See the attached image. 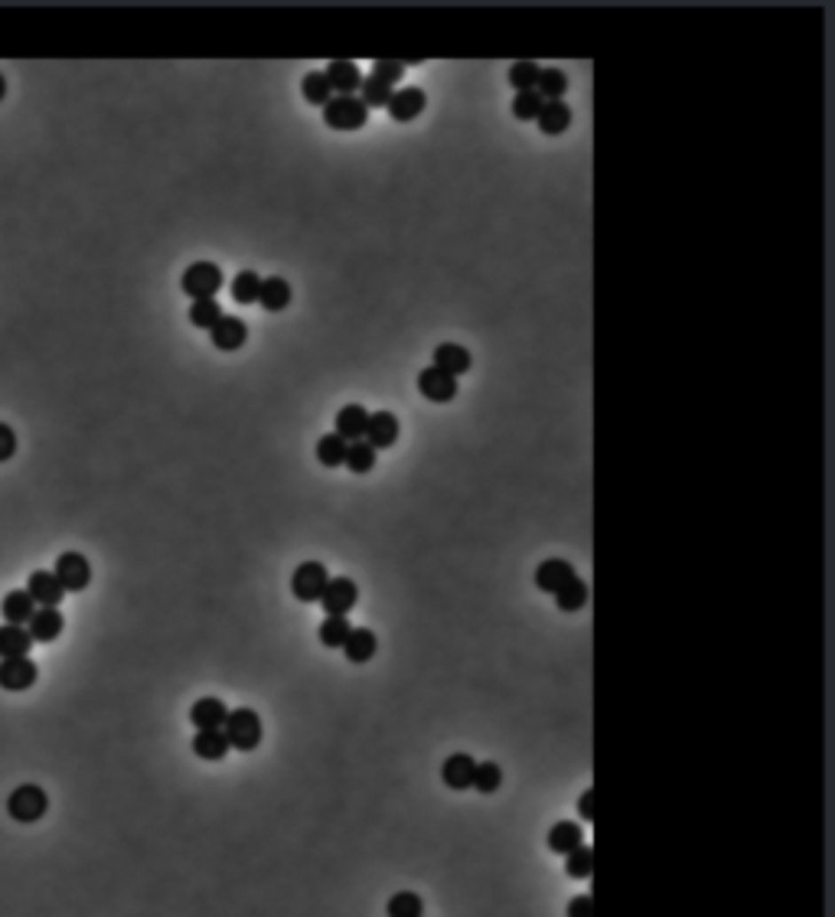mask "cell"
Here are the masks:
<instances>
[{
  "mask_svg": "<svg viewBox=\"0 0 835 917\" xmlns=\"http://www.w3.org/2000/svg\"><path fill=\"white\" fill-rule=\"evenodd\" d=\"M222 735H225L229 747L248 755V751H255V747L262 745V735H264L262 718H258L255 708H235V712L229 708V718H225V725H222Z\"/></svg>",
  "mask_w": 835,
  "mask_h": 917,
  "instance_id": "cell-1",
  "label": "cell"
},
{
  "mask_svg": "<svg viewBox=\"0 0 835 917\" xmlns=\"http://www.w3.org/2000/svg\"><path fill=\"white\" fill-rule=\"evenodd\" d=\"M369 122V108L356 95H333L323 105V124L333 131H359Z\"/></svg>",
  "mask_w": 835,
  "mask_h": 917,
  "instance_id": "cell-2",
  "label": "cell"
},
{
  "mask_svg": "<svg viewBox=\"0 0 835 917\" xmlns=\"http://www.w3.org/2000/svg\"><path fill=\"white\" fill-rule=\"evenodd\" d=\"M46 810H50V796L36 784H23L7 796V813L17 823H36V819L46 817Z\"/></svg>",
  "mask_w": 835,
  "mask_h": 917,
  "instance_id": "cell-3",
  "label": "cell"
},
{
  "mask_svg": "<svg viewBox=\"0 0 835 917\" xmlns=\"http://www.w3.org/2000/svg\"><path fill=\"white\" fill-rule=\"evenodd\" d=\"M222 268L216 262H193L180 278L183 294H190L193 301H206V297H216V291L222 288Z\"/></svg>",
  "mask_w": 835,
  "mask_h": 917,
  "instance_id": "cell-4",
  "label": "cell"
},
{
  "mask_svg": "<svg viewBox=\"0 0 835 917\" xmlns=\"http://www.w3.org/2000/svg\"><path fill=\"white\" fill-rule=\"evenodd\" d=\"M327 581H330L327 565H323V562H301L297 568H294L291 591H294V597H297V601H307V605H313V601H320Z\"/></svg>",
  "mask_w": 835,
  "mask_h": 917,
  "instance_id": "cell-5",
  "label": "cell"
},
{
  "mask_svg": "<svg viewBox=\"0 0 835 917\" xmlns=\"http://www.w3.org/2000/svg\"><path fill=\"white\" fill-rule=\"evenodd\" d=\"M52 575L59 578L62 591H85L91 585V565L82 552H62Z\"/></svg>",
  "mask_w": 835,
  "mask_h": 917,
  "instance_id": "cell-6",
  "label": "cell"
},
{
  "mask_svg": "<svg viewBox=\"0 0 835 917\" xmlns=\"http://www.w3.org/2000/svg\"><path fill=\"white\" fill-rule=\"evenodd\" d=\"M359 601V588L352 578H330L320 595V605L327 617H350V611Z\"/></svg>",
  "mask_w": 835,
  "mask_h": 917,
  "instance_id": "cell-7",
  "label": "cell"
},
{
  "mask_svg": "<svg viewBox=\"0 0 835 917\" xmlns=\"http://www.w3.org/2000/svg\"><path fill=\"white\" fill-rule=\"evenodd\" d=\"M36 676H40V669L30 656L0 660V689H7V692H27L36 683Z\"/></svg>",
  "mask_w": 835,
  "mask_h": 917,
  "instance_id": "cell-8",
  "label": "cell"
},
{
  "mask_svg": "<svg viewBox=\"0 0 835 917\" xmlns=\"http://www.w3.org/2000/svg\"><path fill=\"white\" fill-rule=\"evenodd\" d=\"M418 389H421V395L428 402H437V405L457 399V379L447 375L444 369H437V366H428V369L418 373Z\"/></svg>",
  "mask_w": 835,
  "mask_h": 917,
  "instance_id": "cell-9",
  "label": "cell"
},
{
  "mask_svg": "<svg viewBox=\"0 0 835 917\" xmlns=\"http://www.w3.org/2000/svg\"><path fill=\"white\" fill-rule=\"evenodd\" d=\"M62 630H66V617L59 614V607H36L27 621V634L33 636V644H52L59 640Z\"/></svg>",
  "mask_w": 835,
  "mask_h": 917,
  "instance_id": "cell-10",
  "label": "cell"
},
{
  "mask_svg": "<svg viewBox=\"0 0 835 917\" xmlns=\"http://www.w3.org/2000/svg\"><path fill=\"white\" fill-rule=\"evenodd\" d=\"M385 108L392 115V122H402V124L414 122V118L428 108V95H424V89H418V85H408V89L392 91V99H389Z\"/></svg>",
  "mask_w": 835,
  "mask_h": 917,
  "instance_id": "cell-11",
  "label": "cell"
},
{
  "mask_svg": "<svg viewBox=\"0 0 835 917\" xmlns=\"http://www.w3.org/2000/svg\"><path fill=\"white\" fill-rule=\"evenodd\" d=\"M212 336V346L222 350V353H235V350H242L245 343H248V323L242 317H222L216 327L209 330Z\"/></svg>",
  "mask_w": 835,
  "mask_h": 917,
  "instance_id": "cell-12",
  "label": "cell"
},
{
  "mask_svg": "<svg viewBox=\"0 0 835 917\" xmlns=\"http://www.w3.org/2000/svg\"><path fill=\"white\" fill-rule=\"evenodd\" d=\"M327 82H330L333 95H356L359 91V82H363V69L359 62L352 59H333L327 69H323Z\"/></svg>",
  "mask_w": 835,
  "mask_h": 917,
  "instance_id": "cell-13",
  "label": "cell"
},
{
  "mask_svg": "<svg viewBox=\"0 0 835 917\" xmlns=\"http://www.w3.org/2000/svg\"><path fill=\"white\" fill-rule=\"evenodd\" d=\"M27 595L33 597V605L56 607V605H62L66 591H62L59 578L52 575V572H43V568H36V572L27 578Z\"/></svg>",
  "mask_w": 835,
  "mask_h": 917,
  "instance_id": "cell-14",
  "label": "cell"
},
{
  "mask_svg": "<svg viewBox=\"0 0 835 917\" xmlns=\"http://www.w3.org/2000/svg\"><path fill=\"white\" fill-rule=\"evenodd\" d=\"M398 431H402V424L395 418L392 412H369V424H366V438L375 447V451H382V447H392L398 441Z\"/></svg>",
  "mask_w": 835,
  "mask_h": 917,
  "instance_id": "cell-15",
  "label": "cell"
},
{
  "mask_svg": "<svg viewBox=\"0 0 835 917\" xmlns=\"http://www.w3.org/2000/svg\"><path fill=\"white\" fill-rule=\"evenodd\" d=\"M431 360L434 363L431 366H437V369H444L447 375H463V373H470V366H473V360H470V350L467 346H461V343H437L434 346V353H431Z\"/></svg>",
  "mask_w": 835,
  "mask_h": 917,
  "instance_id": "cell-16",
  "label": "cell"
},
{
  "mask_svg": "<svg viewBox=\"0 0 835 917\" xmlns=\"http://www.w3.org/2000/svg\"><path fill=\"white\" fill-rule=\"evenodd\" d=\"M229 718V706L216 696H202L193 702L190 708V722L196 725V731H209V728H222Z\"/></svg>",
  "mask_w": 835,
  "mask_h": 917,
  "instance_id": "cell-17",
  "label": "cell"
},
{
  "mask_svg": "<svg viewBox=\"0 0 835 917\" xmlns=\"http://www.w3.org/2000/svg\"><path fill=\"white\" fill-rule=\"evenodd\" d=\"M574 578V568L571 562H564V558H545L539 568H535V588L545 591V595H555L564 581H571Z\"/></svg>",
  "mask_w": 835,
  "mask_h": 917,
  "instance_id": "cell-18",
  "label": "cell"
},
{
  "mask_svg": "<svg viewBox=\"0 0 835 917\" xmlns=\"http://www.w3.org/2000/svg\"><path fill=\"white\" fill-rule=\"evenodd\" d=\"M366 424H369V412H366L363 405H343L340 412H336V434H340L343 441H363L366 438Z\"/></svg>",
  "mask_w": 835,
  "mask_h": 917,
  "instance_id": "cell-19",
  "label": "cell"
},
{
  "mask_svg": "<svg viewBox=\"0 0 835 917\" xmlns=\"http://www.w3.org/2000/svg\"><path fill=\"white\" fill-rule=\"evenodd\" d=\"M473 767H477V761H473L470 755H463V751L451 755L447 761H444V767H441L444 784L451 787V790H470V784H473Z\"/></svg>",
  "mask_w": 835,
  "mask_h": 917,
  "instance_id": "cell-20",
  "label": "cell"
},
{
  "mask_svg": "<svg viewBox=\"0 0 835 917\" xmlns=\"http://www.w3.org/2000/svg\"><path fill=\"white\" fill-rule=\"evenodd\" d=\"M291 297H294V291H291V284H288V278H281V274L262 278V291H258V304H262L264 311H272V313L284 311V307L291 304Z\"/></svg>",
  "mask_w": 835,
  "mask_h": 917,
  "instance_id": "cell-21",
  "label": "cell"
},
{
  "mask_svg": "<svg viewBox=\"0 0 835 917\" xmlns=\"http://www.w3.org/2000/svg\"><path fill=\"white\" fill-rule=\"evenodd\" d=\"M375 646H379V640H375V634L369 627H352L346 644H343V653H346L350 663H369L375 656Z\"/></svg>",
  "mask_w": 835,
  "mask_h": 917,
  "instance_id": "cell-22",
  "label": "cell"
},
{
  "mask_svg": "<svg viewBox=\"0 0 835 917\" xmlns=\"http://www.w3.org/2000/svg\"><path fill=\"white\" fill-rule=\"evenodd\" d=\"M33 611H36V605H33V597L27 595V588H23V591H7L4 601H0V614H4V621L11 627H23L33 617Z\"/></svg>",
  "mask_w": 835,
  "mask_h": 917,
  "instance_id": "cell-23",
  "label": "cell"
},
{
  "mask_svg": "<svg viewBox=\"0 0 835 917\" xmlns=\"http://www.w3.org/2000/svg\"><path fill=\"white\" fill-rule=\"evenodd\" d=\"M578 846H584V829L578 826V823L562 819V823H555V826L548 829V849H552V852L568 856V852H574Z\"/></svg>",
  "mask_w": 835,
  "mask_h": 917,
  "instance_id": "cell-24",
  "label": "cell"
},
{
  "mask_svg": "<svg viewBox=\"0 0 835 917\" xmlns=\"http://www.w3.org/2000/svg\"><path fill=\"white\" fill-rule=\"evenodd\" d=\"M232 747L222 735V728H209V731H200L193 738V755L202 757V761H225Z\"/></svg>",
  "mask_w": 835,
  "mask_h": 917,
  "instance_id": "cell-25",
  "label": "cell"
},
{
  "mask_svg": "<svg viewBox=\"0 0 835 917\" xmlns=\"http://www.w3.org/2000/svg\"><path fill=\"white\" fill-rule=\"evenodd\" d=\"M33 650V636L27 634V627H0V660H11V656H30Z\"/></svg>",
  "mask_w": 835,
  "mask_h": 917,
  "instance_id": "cell-26",
  "label": "cell"
},
{
  "mask_svg": "<svg viewBox=\"0 0 835 917\" xmlns=\"http://www.w3.org/2000/svg\"><path fill=\"white\" fill-rule=\"evenodd\" d=\"M535 122L545 134H562L571 124V108H568V101H545Z\"/></svg>",
  "mask_w": 835,
  "mask_h": 917,
  "instance_id": "cell-27",
  "label": "cell"
},
{
  "mask_svg": "<svg viewBox=\"0 0 835 917\" xmlns=\"http://www.w3.org/2000/svg\"><path fill=\"white\" fill-rule=\"evenodd\" d=\"M535 91L542 95V101H564V91H568V75L558 66H542V75H539V85Z\"/></svg>",
  "mask_w": 835,
  "mask_h": 917,
  "instance_id": "cell-28",
  "label": "cell"
},
{
  "mask_svg": "<svg viewBox=\"0 0 835 917\" xmlns=\"http://www.w3.org/2000/svg\"><path fill=\"white\" fill-rule=\"evenodd\" d=\"M555 605L562 607L564 614H574V611H581L587 605V585H584L581 578L574 575L571 581H564L558 591H555Z\"/></svg>",
  "mask_w": 835,
  "mask_h": 917,
  "instance_id": "cell-29",
  "label": "cell"
},
{
  "mask_svg": "<svg viewBox=\"0 0 835 917\" xmlns=\"http://www.w3.org/2000/svg\"><path fill=\"white\" fill-rule=\"evenodd\" d=\"M258 291H262V274L245 268L232 278V297L235 304H258Z\"/></svg>",
  "mask_w": 835,
  "mask_h": 917,
  "instance_id": "cell-30",
  "label": "cell"
},
{
  "mask_svg": "<svg viewBox=\"0 0 835 917\" xmlns=\"http://www.w3.org/2000/svg\"><path fill=\"white\" fill-rule=\"evenodd\" d=\"M375 447L369 441H350L346 444V461L343 464L350 467L352 474H369L375 467Z\"/></svg>",
  "mask_w": 835,
  "mask_h": 917,
  "instance_id": "cell-31",
  "label": "cell"
},
{
  "mask_svg": "<svg viewBox=\"0 0 835 917\" xmlns=\"http://www.w3.org/2000/svg\"><path fill=\"white\" fill-rule=\"evenodd\" d=\"M186 317H190L193 327H200V330H212V327H216V323L225 317V311L219 307V301H216V297H206V301H193L190 304V313H186Z\"/></svg>",
  "mask_w": 835,
  "mask_h": 917,
  "instance_id": "cell-32",
  "label": "cell"
},
{
  "mask_svg": "<svg viewBox=\"0 0 835 917\" xmlns=\"http://www.w3.org/2000/svg\"><path fill=\"white\" fill-rule=\"evenodd\" d=\"M301 95H303V101H311V105H320L323 108V105L333 99V89H330V82H327L323 72L311 69L301 79Z\"/></svg>",
  "mask_w": 835,
  "mask_h": 917,
  "instance_id": "cell-33",
  "label": "cell"
},
{
  "mask_svg": "<svg viewBox=\"0 0 835 917\" xmlns=\"http://www.w3.org/2000/svg\"><path fill=\"white\" fill-rule=\"evenodd\" d=\"M539 75H542V66L535 59H519L509 66V85L516 91H532L539 85Z\"/></svg>",
  "mask_w": 835,
  "mask_h": 917,
  "instance_id": "cell-34",
  "label": "cell"
},
{
  "mask_svg": "<svg viewBox=\"0 0 835 917\" xmlns=\"http://www.w3.org/2000/svg\"><path fill=\"white\" fill-rule=\"evenodd\" d=\"M317 461H320L323 467H340L343 461H346V441H343L340 434L330 431L317 441Z\"/></svg>",
  "mask_w": 835,
  "mask_h": 917,
  "instance_id": "cell-35",
  "label": "cell"
},
{
  "mask_svg": "<svg viewBox=\"0 0 835 917\" xmlns=\"http://www.w3.org/2000/svg\"><path fill=\"white\" fill-rule=\"evenodd\" d=\"M350 630H352V624H350V617H327L320 624V644L323 646H330V650H340L343 644H346V636H350Z\"/></svg>",
  "mask_w": 835,
  "mask_h": 917,
  "instance_id": "cell-36",
  "label": "cell"
},
{
  "mask_svg": "<svg viewBox=\"0 0 835 917\" xmlns=\"http://www.w3.org/2000/svg\"><path fill=\"white\" fill-rule=\"evenodd\" d=\"M389 99H392V89H389L385 82L373 79V75H366V79L359 82V101H363L366 108H385Z\"/></svg>",
  "mask_w": 835,
  "mask_h": 917,
  "instance_id": "cell-37",
  "label": "cell"
},
{
  "mask_svg": "<svg viewBox=\"0 0 835 917\" xmlns=\"http://www.w3.org/2000/svg\"><path fill=\"white\" fill-rule=\"evenodd\" d=\"M385 914L389 917H421L424 914V901L414 891H398L392 895L389 907H385Z\"/></svg>",
  "mask_w": 835,
  "mask_h": 917,
  "instance_id": "cell-38",
  "label": "cell"
},
{
  "mask_svg": "<svg viewBox=\"0 0 835 917\" xmlns=\"http://www.w3.org/2000/svg\"><path fill=\"white\" fill-rule=\"evenodd\" d=\"M564 875L568 878H591L594 875V852L587 846H578L564 856Z\"/></svg>",
  "mask_w": 835,
  "mask_h": 917,
  "instance_id": "cell-39",
  "label": "cell"
},
{
  "mask_svg": "<svg viewBox=\"0 0 835 917\" xmlns=\"http://www.w3.org/2000/svg\"><path fill=\"white\" fill-rule=\"evenodd\" d=\"M503 784V771L500 764L493 761H484V764L473 767V790H480V794H496V787Z\"/></svg>",
  "mask_w": 835,
  "mask_h": 917,
  "instance_id": "cell-40",
  "label": "cell"
},
{
  "mask_svg": "<svg viewBox=\"0 0 835 917\" xmlns=\"http://www.w3.org/2000/svg\"><path fill=\"white\" fill-rule=\"evenodd\" d=\"M542 95L539 91H516V99H513V118H519V122H535L539 118V111H542Z\"/></svg>",
  "mask_w": 835,
  "mask_h": 917,
  "instance_id": "cell-41",
  "label": "cell"
},
{
  "mask_svg": "<svg viewBox=\"0 0 835 917\" xmlns=\"http://www.w3.org/2000/svg\"><path fill=\"white\" fill-rule=\"evenodd\" d=\"M373 79H379V82H385L389 89H392L395 82H402V75H405V62L402 59H375L373 62V72H369Z\"/></svg>",
  "mask_w": 835,
  "mask_h": 917,
  "instance_id": "cell-42",
  "label": "cell"
},
{
  "mask_svg": "<svg viewBox=\"0 0 835 917\" xmlns=\"http://www.w3.org/2000/svg\"><path fill=\"white\" fill-rule=\"evenodd\" d=\"M13 454H17V434L7 422H0V464L11 461Z\"/></svg>",
  "mask_w": 835,
  "mask_h": 917,
  "instance_id": "cell-43",
  "label": "cell"
},
{
  "mask_svg": "<svg viewBox=\"0 0 835 917\" xmlns=\"http://www.w3.org/2000/svg\"><path fill=\"white\" fill-rule=\"evenodd\" d=\"M568 917H594V901L591 895H578L568 905Z\"/></svg>",
  "mask_w": 835,
  "mask_h": 917,
  "instance_id": "cell-44",
  "label": "cell"
},
{
  "mask_svg": "<svg viewBox=\"0 0 835 917\" xmlns=\"http://www.w3.org/2000/svg\"><path fill=\"white\" fill-rule=\"evenodd\" d=\"M578 810H581V819H587L591 823L594 819V794L587 790V794H581V800H578Z\"/></svg>",
  "mask_w": 835,
  "mask_h": 917,
  "instance_id": "cell-45",
  "label": "cell"
},
{
  "mask_svg": "<svg viewBox=\"0 0 835 917\" xmlns=\"http://www.w3.org/2000/svg\"><path fill=\"white\" fill-rule=\"evenodd\" d=\"M4 95H7V79L0 75V101H4Z\"/></svg>",
  "mask_w": 835,
  "mask_h": 917,
  "instance_id": "cell-46",
  "label": "cell"
}]
</instances>
